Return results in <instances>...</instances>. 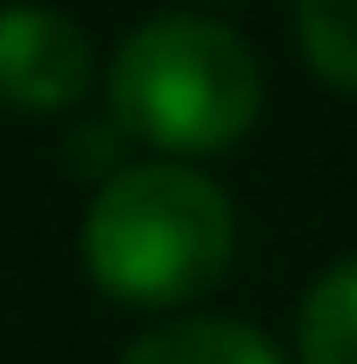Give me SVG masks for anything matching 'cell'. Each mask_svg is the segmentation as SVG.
<instances>
[{"label":"cell","mask_w":357,"mask_h":364,"mask_svg":"<svg viewBox=\"0 0 357 364\" xmlns=\"http://www.w3.org/2000/svg\"><path fill=\"white\" fill-rule=\"evenodd\" d=\"M236 263V203L223 182L175 156L128 162L94 182L81 216V270L101 297L135 311H175L209 297Z\"/></svg>","instance_id":"1"},{"label":"cell","mask_w":357,"mask_h":364,"mask_svg":"<svg viewBox=\"0 0 357 364\" xmlns=\"http://www.w3.org/2000/svg\"><path fill=\"white\" fill-rule=\"evenodd\" d=\"M297 358L304 364H357V257L331 263L297 304Z\"/></svg>","instance_id":"5"},{"label":"cell","mask_w":357,"mask_h":364,"mask_svg":"<svg viewBox=\"0 0 357 364\" xmlns=\"http://www.w3.org/2000/svg\"><path fill=\"white\" fill-rule=\"evenodd\" d=\"M290 27L310 75L357 95V0H290Z\"/></svg>","instance_id":"6"},{"label":"cell","mask_w":357,"mask_h":364,"mask_svg":"<svg viewBox=\"0 0 357 364\" xmlns=\"http://www.w3.org/2000/svg\"><path fill=\"white\" fill-rule=\"evenodd\" d=\"M101 95L128 142L189 162V156L236 149L256 129V115H263V61L229 21L155 14L115 48Z\"/></svg>","instance_id":"2"},{"label":"cell","mask_w":357,"mask_h":364,"mask_svg":"<svg viewBox=\"0 0 357 364\" xmlns=\"http://www.w3.org/2000/svg\"><path fill=\"white\" fill-rule=\"evenodd\" d=\"M101 81L88 27L48 0H0V108L7 115H75Z\"/></svg>","instance_id":"3"},{"label":"cell","mask_w":357,"mask_h":364,"mask_svg":"<svg viewBox=\"0 0 357 364\" xmlns=\"http://www.w3.org/2000/svg\"><path fill=\"white\" fill-rule=\"evenodd\" d=\"M67 162H75V176H94V182L128 169V135L115 129V115L75 122V129H67Z\"/></svg>","instance_id":"7"},{"label":"cell","mask_w":357,"mask_h":364,"mask_svg":"<svg viewBox=\"0 0 357 364\" xmlns=\"http://www.w3.org/2000/svg\"><path fill=\"white\" fill-rule=\"evenodd\" d=\"M115 364H290V358L243 317H169V324L142 331Z\"/></svg>","instance_id":"4"}]
</instances>
